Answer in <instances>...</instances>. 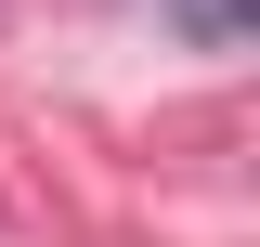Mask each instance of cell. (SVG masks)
Instances as JSON below:
<instances>
[{
  "label": "cell",
  "instance_id": "1",
  "mask_svg": "<svg viewBox=\"0 0 260 247\" xmlns=\"http://www.w3.org/2000/svg\"><path fill=\"white\" fill-rule=\"evenodd\" d=\"M182 13H195V39H234L247 26V0H182Z\"/></svg>",
  "mask_w": 260,
  "mask_h": 247
}]
</instances>
